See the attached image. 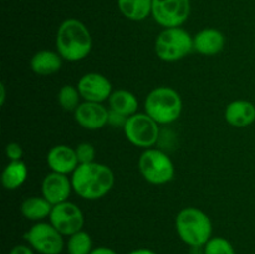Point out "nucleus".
<instances>
[{
	"label": "nucleus",
	"instance_id": "412c9836",
	"mask_svg": "<svg viewBox=\"0 0 255 254\" xmlns=\"http://www.w3.org/2000/svg\"><path fill=\"white\" fill-rule=\"evenodd\" d=\"M27 178V167L22 161H11L1 174L2 186L7 191H15L25 183Z\"/></svg>",
	"mask_w": 255,
	"mask_h": 254
},
{
	"label": "nucleus",
	"instance_id": "0eeeda50",
	"mask_svg": "<svg viewBox=\"0 0 255 254\" xmlns=\"http://www.w3.org/2000/svg\"><path fill=\"white\" fill-rule=\"evenodd\" d=\"M127 141L139 148H152L159 138V125L146 112H137L127 119L124 126Z\"/></svg>",
	"mask_w": 255,
	"mask_h": 254
},
{
	"label": "nucleus",
	"instance_id": "39448f33",
	"mask_svg": "<svg viewBox=\"0 0 255 254\" xmlns=\"http://www.w3.org/2000/svg\"><path fill=\"white\" fill-rule=\"evenodd\" d=\"M193 50V37L182 27L162 30L154 41V51L162 61L176 62Z\"/></svg>",
	"mask_w": 255,
	"mask_h": 254
},
{
	"label": "nucleus",
	"instance_id": "f03ea898",
	"mask_svg": "<svg viewBox=\"0 0 255 254\" xmlns=\"http://www.w3.org/2000/svg\"><path fill=\"white\" fill-rule=\"evenodd\" d=\"M55 45L62 60L77 62L91 52L92 37L84 22L77 19H66L57 29Z\"/></svg>",
	"mask_w": 255,
	"mask_h": 254
},
{
	"label": "nucleus",
	"instance_id": "423d86ee",
	"mask_svg": "<svg viewBox=\"0 0 255 254\" xmlns=\"http://www.w3.org/2000/svg\"><path fill=\"white\" fill-rule=\"evenodd\" d=\"M138 169L144 179L154 186L171 182L174 177V164L167 153L157 148L144 149L138 159Z\"/></svg>",
	"mask_w": 255,
	"mask_h": 254
},
{
	"label": "nucleus",
	"instance_id": "7ed1b4c3",
	"mask_svg": "<svg viewBox=\"0 0 255 254\" xmlns=\"http://www.w3.org/2000/svg\"><path fill=\"white\" fill-rule=\"evenodd\" d=\"M176 231L178 237L187 246L203 247L212 238V221L203 211L196 207H186L177 214Z\"/></svg>",
	"mask_w": 255,
	"mask_h": 254
},
{
	"label": "nucleus",
	"instance_id": "dca6fc26",
	"mask_svg": "<svg viewBox=\"0 0 255 254\" xmlns=\"http://www.w3.org/2000/svg\"><path fill=\"white\" fill-rule=\"evenodd\" d=\"M224 119L237 128L251 126L255 121V105L247 100H234L227 105Z\"/></svg>",
	"mask_w": 255,
	"mask_h": 254
},
{
	"label": "nucleus",
	"instance_id": "5701e85b",
	"mask_svg": "<svg viewBox=\"0 0 255 254\" xmlns=\"http://www.w3.org/2000/svg\"><path fill=\"white\" fill-rule=\"evenodd\" d=\"M81 99L82 97L77 86H72V85H64L57 94V101H59L60 107L69 112H75V110L81 104L80 102Z\"/></svg>",
	"mask_w": 255,
	"mask_h": 254
},
{
	"label": "nucleus",
	"instance_id": "b1692460",
	"mask_svg": "<svg viewBox=\"0 0 255 254\" xmlns=\"http://www.w3.org/2000/svg\"><path fill=\"white\" fill-rule=\"evenodd\" d=\"M203 254H236L234 247L223 237H212L203 246Z\"/></svg>",
	"mask_w": 255,
	"mask_h": 254
},
{
	"label": "nucleus",
	"instance_id": "aec40b11",
	"mask_svg": "<svg viewBox=\"0 0 255 254\" xmlns=\"http://www.w3.org/2000/svg\"><path fill=\"white\" fill-rule=\"evenodd\" d=\"M117 6L126 19L142 21L152 15V0H117Z\"/></svg>",
	"mask_w": 255,
	"mask_h": 254
},
{
	"label": "nucleus",
	"instance_id": "f8f14e48",
	"mask_svg": "<svg viewBox=\"0 0 255 254\" xmlns=\"http://www.w3.org/2000/svg\"><path fill=\"white\" fill-rule=\"evenodd\" d=\"M109 112L100 102L84 101L75 110V121L85 129L95 131L109 125Z\"/></svg>",
	"mask_w": 255,
	"mask_h": 254
},
{
	"label": "nucleus",
	"instance_id": "9b49d317",
	"mask_svg": "<svg viewBox=\"0 0 255 254\" xmlns=\"http://www.w3.org/2000/svg\"><path fill=\"white\" fill-rule=\"evenodd\" d=\"M77 89L84 101L100 102L110 99L112 91V84L106 76L99 72H87L77 82Z\"/></svg>",
	"mask_w": 255,
	"mask_h": 254
},
{
	"label": "nucleus",
	"instance_id": "20e7f679",
	"mask_svg": "<svg viewBox=\"0 0 255 254\" xmlns=\"http://www.w3.org/2000/svg\"><path fill=\"white\" fill-rule=\"evenodd\" d=\"M183 110L182 97L174 89L159 86L149 91L144 100V112L158 125H168L179 119Z\"/></svg>",
	"mask_w": 255,
	"mask_h": 254
},
{
	"label": "nucleus",
	"instance_id": "7c9ffc66",
	"mask_svg": "<svg viewBox=\"0 0 255 254\" xmlns=\"http://www.w3.org/2000/svg\"><path fill=\"white\" fill-rule=\"evenodd\" d=\"M5 99H6V87H5V85L1 82V84H0V105H1V106H4Z\"/></svg>",
	"mask_w": 255,
	"mask_h": 254
},
{
	"label": "nucleus",
	"instance_id": "a878e982",
	"mask_svg": "<svg viewBox=\"0 0 255 254\" xmlns=\"http://www.w3.org/2000/svg\"><path fill=\"white\" fill-rule=\"evenodd\" d=\"M5 153H6V157L10 159V162L21 161L24 151H22V147L19 143H16V142H10L5 147Z\"/></svg>",
	"mask_w": 255,
	"mask_h": 254
},
{
	"label": "nucleus",
	"instance_id": "6e6552de",
	"mask_svg": "<svg viewBox=\"0 0 255 254\" xmlns=\"http://www.w3.org/2000/svg\"><path fill=\"white\" fill-rule=\"evenodd\" d=\"M24 238L40 254H60L64 251V236L50 222H36L24 234Z\"/></svg>",
	"mask_w": 255,
	"mask_h": 254
},
{
	"label": "nucleus",
	"instance_id": "f257e3e1",
	"mask_svg": "<svg viewBox=\"0 0 255 254\" xmlns=\"http://www.w3.org/2000/svg\"><path fill=\"white\" fill-rule=\"evenodd\" d=\"M72 189L87 201H96L106 196L115 184V176L109 166L97 162L79 164L71 174Z\"/></svg>",
	"mask_w": 255,
	"mask_h": 254
},
{
	"label": "nucleus",
	"instance_id": "4be33fe9",
	"mask_svg": "<svg viewBox=\"0 0 255 254\" xmlns=\"http://www.w3.org/2000/svg\"><path fill=\"white\" fill-rule=\"evenodd\" d=\"M66 249L69 254H90L94 249L91 236L84 229L76 232L67 239Z\"/></svg>",
	"mask_w": 255,
	"mask_h": 254
},
{
	"label": "nucleus",
	"instance_id": "cd10ccee",
	"mask_svg": "<svg viewBox=\"0 0 255 254\" xmlns=\"http://www.w3.org/2000/svg\"><path fill=\"white\" fill-rule=\"evenodd\" d=\"M9 254H34V249L29 244H17L10 251Z\"/></svg>",
	"mask_w": 255,
	"mask_h": 254
},
{
	"label": "nucleus",
	"instance_id": "6ab92c4d",
	"mask_svg": "<svg viewBox=\"0 0 255 254\" xmlns=\"http://www.w3.org/2000/svg\"><path fill=\"white\" fill-rule=\"evenodd\" d=\"M52 204L45 197H29L21 203V213L29 221L41 222L49 218L52 211Z\"/></svg>",
	"mask_w": 255,
	"mask_h": 254
},
{
	"label": "nucleus",
	"instance_id": "4468645a",
	"mask_svg": "<svg viewBox=\"0 0 255 254\" xmlns=\"http://www.w3.org/2000/svg\"><path fill=\"white\" fill-rule=\"evenodd\" d=\"M46 163L51 172L66 174V176L74 173L80 164L75 148H71L66 144H57L52 147L47 152Z\"/></svg>",
	"mask_w": 255,
	"mask_h": 254
},
{
	"label": "nucleus",
	"instance_id": "f3484780",
	"mask_svg": "<svg viewBox=\"0 0 255 254\" xmlns=\"http://www.w3.org/2000/svg\"><path fill=\"white\" fill-rule=\"evenodd\" d=\"M62 66V57L57 51L40 50L30 60V69L40 76H47L59 71Z\"/></svg>",
	"mask_w": 255,
	"mask_h": 254
},
{
	"label": "nucleus",
	"instance_id": "1a4fd4ad",
	"mask_svg": "<svg viewBox=\"0 0 255 254\" xmlns=\"http://www.w3.org/2000/svg\"><path fill=\"white\" fill-rule=\"evenodd\" d=\"M191 15L189 0H152V16L164 29L181 27Z\"/></svg>",
	"mask_w": 255,
	"mask_h": 254
},
{
	"label": "nucleus",
	"instance_id": "2eb2a0df",
	"mask_svg": "<svg viewBox=\"0 0 255 254\" xmlns=\"http://www.w3.org/2000/svg\"><path fill=\"white\" fill-rule=\"evenodd\" d=\"M226 37L219 30L207 27L193 36V50L204 56H213L224 49Z\"/></svg>",
	"mask_w": 255,
	"mask_h": 254
},
{
	"label": "nucleus",
	"instance_id": "9d476101",
	"mask_svg": "<svg viewBox=\"0 0 255 254\" xmlns=\"http://www.w3.org/2000/svg\"><path fill=\"white\" fill-rule=\"evenodd\" d=\"M50 223L62 234L72 236L76 232L82 231L85 223V217L77 204L66 201L52 207L50 213Z\"/></svg>",
	"mask_w": 255,
	"mask_h": 254
},
{
	"label": "nucleus",
	"instance_id": "c756f323",
	"mask_svg": "<svg viewBox=\"0 0 255 254\" xmlns=\"http://www.w3.org/2000/svg\"><path fill=\"white\" fill-rule=\"evenodd\" d=\"M128 254H157L156 252H153L152 249L148 248H138V249H134V251L129 252Z\"/></svg>",
	"mask_w": 255,
	"mask_h": 254
},
{
	"label": "nucleus",
	"instance_id": "bb28decb",
	"mask_svg": "<svg viewBox=\"0 0 255 254\" xmlns=\"http://www.w3.org/2000/svg\"><path fill=\"white\" fill-rule=\"evenodd\" d=\"M127 119H128V117H125V116H122V115H120V114H117V112L110 110V112H109V125L110 126L122 127V128H124Z\"/></svg>",
	"mask_w": 255,
	"mask_h": 254
},
{
	"label": "nucleus",
	"instance_id": "393cba45",
	"mask_svg": "<svg viewBox=\"0 0 255 254\" xmlns=\"http://www.w3.org/2000/svg\"><path fill=\"white\" fill-rule=\"evenodd\" d=\"M75 152H76V156H77V159H79L80 164L91 163V162H95V156H96V152H95L94 146H92L91 143L84 142V143L77 144L76 148H75Z\"/></svg>",
	"mask_w": 255,
	"mask_h": 254
},
{
	"label": "nucleus",
	"instance_id": "a211bd4d",
	"mask_svg": "<svg viewBox=\"0 0 255 254\" xmlns=\"http://www.w3.org/2000/svg\"><path fill=\"white\" fill-rule=\"evenodd\" d=\"M109 105L110 110L125 117H129L137 114V110H138V100H137L136 95L124 89L112 92L109 99Z\"/></svg>",
	"mask_w": 255,
	"mask_h": 254
},
{
	"label": "nucleus",
	"instance_id": "c85d7f7f",
	"mask_svg": "<svg viewBox=\"0 0 255 254\" xmlns=\"http://www.w3.org/2000/svg\"><path fill=\"white\" fill-rule=\"evenodd\" d=\"M90 254H117L114 249L109 248V247H97V248L92 249Z\"/></svg>",
	"mask_w": 255,
	"mask_h": 254
},
{
	"label": "nucleus",
	"instance_id": "ddd939ff",
	"mask_svg": "<svg viewBox=\"0 0 255 254\" xmlns=\"http://www.w3.org/2000/svg\"><path fill=\"white\" fill-rule=\"evenodd\" d=\"M71 191H74L71 178H69L66 174L55 172L47 174L41 184L42 197H45L52 206L69 201Z\"/></svg>",
	"mask_w": 255,
	"mask_h": 254
}]
</instances>
